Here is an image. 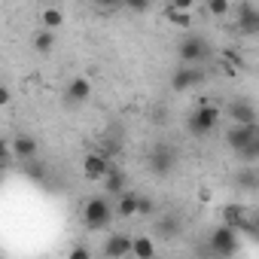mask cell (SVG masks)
Segmentation results:
<instances>
[{
    "label": "cell",
    "mask_w": 259,
    "mask_h": 259,
    "mask_svg": "<svg viewBox=\"0 0 259 259\" xmlns=\"http://www.w3.org/2000/svg\"><path fill=\"white\" fill-rule=\"evenodd\" d=\"M207 247H210V256H217V259H235L241 250V235L235 229L217 226L207 238Z\"/></svg>",
    "instance_id": "cell-1"
},
{
    "label": "cell",
    "mask_w": 259,
    "mask_h": 259,
    "mask_svg": "<svg viewBox=\"0 0 259 259\" xmlns=\"http://www.w3.org/2000/svg\"><path fill=\"white\" fill-rule=\"evenodd\" d=\"M217 125H220V107H213V104L201 101V104H198V110L186 119V132H189L192 138H204V135H210V132H213Z\"/></svg>",
    "instance_id": "cell-2"
},
{
    "label": "cell",
    "mask_w": 259,
    "mask_h": 259,
    "mask_svg": "<svg viewBox=\"0 0 259 259\" xmlns=\"http://www.w3.org/2000/svg\"><path fill=\"white\" fill-rule=\"evenodd\" d=\"M110 220H113V204L107 198H89L85 201V207H82V226L89 232H98V229L110 226Z\"/></svg>",
    "instance_id": "cell-3"
},
{
    "label": "cell",
    "mask_w": 259,
    "mask_h": 259,
    "mask_svg": "<svg viewBox=\"0 0 259 259\" xmlns=\"http://www.w3.org/2000/svg\"><path fill=\"white\" fill-rule=\"evenodd\" d=\"M174 165H177V153L171 144H153L150 156H147V168L156 174V177H171L174 174Z\"/></svg>",
    "instance_id": "cell-4"
},
{
    "label": "cell",
    "mask_w": 259,
    "mask_h": 259,
    "mask_svg": "<svg viewBox=\"0 0 259 259\" xmlns=\"http://www.w3.org/2000/svg\"><path fill=\"white\" fill-rule=\"evenodd\" d=\"M177 55H180L183 67H192V64H198V61H204V58L210 55V43H207L204 37H186V40L177 46Z\"/></svg>",
    "instance_id": "cell-5"
},
{
    "label": "cell",
    "mask_w": 259,
    "mask_h": 259,
    "mask_svg": "<svg viewBox=\"0 0 259 259\" xmlns=\"http://www.w3.org/2000/svg\"><path fill=\"white\" fill-rule=\"evenodd\" d=\"M259 141V125H232L229 132H226V144L232 147V153L238 156L247 144Z\"/></svg>",
    "instance_id": "cell-6"
},
{
    "label": "cell",
    "mask_w": 259,
    "mask_h": 259,
    "mask_svg": "<svg viewBox=\"0 0 259 259\" xmlns=\"http://www.w3.org/2000/svg\"><path fill=\"white\" fill-rule=\"evenodd\" d=\"M201 82H204V70L201 67H177L174 76H171V89L177 95H183V92H189V89H195Z\"/></svg>",
    "instance_id": "cell-7"
},
{
    "label": "cell",
    "mask_w": 259,
    "mask_h": 259,
    "mask_svg": "<svg viewBox=\"0 0 259 259\" xmlns=\"http://www.w3.org/2000/svg\"><path fill=\"white\" fill-rule=\"evenodd\" d=\"M235 25L241 34H256L259 31V7H253L250 0L235 7Z\"/></svg>",
    "instance_id": "cell-8"
},
{
    "label": "cell",
    "mask_w": 259,
    "mask_h": 259,
    "mask_svg": "<svg viewBox=\"0 0 259 259\" xmlns=\"http://www.w3.org/2000/svg\"><path fill=\"white\" fill-rule=\"evenodd\" d=\"M10 153H13L16 159H22V162H31V159L40 156V141L31 138V135H16V138L10 141Z\"/></svg>",
    "instance_id": "cell-9"
},
{
    "label": "cell",
    "mask_w": 259,
    "mask_h": 259,
    "mask_svg": "<svg viewBox=\"0 0 259 259\" xmlns=\"http://www.w3.org/2000/svg\"><path fill=\"white\" fill-rule=\"evenodd\" d=\"M226 113L232 116L235 125H256V107H253V101H247V98H235V101L226 107Z\"/></svg>",
    "instance_id": "cell-10"
},
{
    "label": "cell",
    "mask_w": 259,
    "mask_h": 259,
    "mask_svg": "<svg viewBox=\"0 0 259 259\" xmlns=\"http://www.w3.org/2000/svg\"><path fill=\"white\" fill-rule=\"evenodd\" d=\"M107 171H110V159H104L98 150H95V153H85V159H82V174H85V180H104Z\"/></svg>",
    "instance_id": "cell-11"
},
{
    "label": "cell",
    "mask_w": 259,
    "mask_h": 259,
    "mask_svg": "<svg viewBox=\"0 0 259 259\" xmlns=\"http://www.w3.org/2000/svg\"><path fill=\"white\" fill-rule=\"evenodd\" d=\"M132 253V238H128L125 232H113L107 241H104V256L107 259H122Z\"/></svg>",
    "instance_id": "cell-12"
},
{
    "label": "cell",
    "mask_w": 259,
    "mask_h": 259,
    "mask_svg": "<svg viewBox=\"0 0 259 259\" xmlns=\"http://www.w3.org/2000/svg\"><path fill=\"white\" fill-rule=\"evenodd\" d=\"M250 213H247V207L244 204H238V201H229V204H223V210H220V226H226V229H241L244 226V220H247Z\"/></svg>",
    "instance_id": "cell-13"
},
{
    "label": "cell",
    "mask_w": 259,
    "mask_h": 259,
    "mask_svg": "<svg viewBox=\"0 0 259 259\" xmlns=\"http://www.w3.org/2000/svg\"><path fill=\"white\" fill-rule=\"evenodd\" d=\"M64 98H67V104H85V101L92 98V82H89L85 76H73V79L67 82Z\"/></svg>",
    "instance_id": "cell-14"
},
{
    "label": "cell",
    "mask_w": 259,
    "mask_h": 259,
    "mask_svg": "<svg viewBox=\"0 0 259 259\" xmlns=\"http://www.w3.org/2000/svg\"><path fill=\"white\" fill-rule=\"evenodd\" d=\"M125 183H128V180H125V171H119V168L110 165V171H107V177H104V189H107V195H116V198H119L122 192H128Z\"/></svg>",
    "instance_id": "cell-15"
},
{
    "label": "cell",
    "mask_w": 259,
    "mask_h": 259,
    "mask_svg": "<svg viewBox=\"0 0 259 259\" xmlns=\"http://www.w3.org/2000/svg\"><path fill=\"white\" fill-rule=\"evenodd\" d=\"M180 229H183V223H180V217L177 213H168V217H162L159 223H156V235L159 238H177L180 235Z\"/></svg>",
    "instance_id": "cell-16"
},
{
    "label": "cell",
    "mask_w": 259,
    "mask_h": 259,
    "mask_svg": "<svg viewBox=\"0 0 259 259\" xmlns=\"http://www.w3.org/2000/svg\"><path fill=\"white\" fill-rule=\"evenodd\" d=\"M132 253L138 259H156V241L147 235H138V238H132Z\"/></svg>",
    "instance_id": "cell-17"
},
{
    "label": "cell",
    "mask_w": 259,
    "mask_h": 259,
    "mask_svg": "<svg viewBox=\"0 0 259 259\" xmlns=\"http://www.w3.org/2000/svg\"><path fill=\"white\" fill-rule=\"evenodd\" d=\"M119 217H138V192H122L113 207Z\"/></svg>",
    "instance_id": "cell-18"
},
{
    "label": "cell",
    "mask_w": 259,
    "mask_h": 259,
    "mask_svg": "<svg viewBox=\"0 0 259 259\" xmlns=\"http://www.w3.org/2000/svg\"><path fill=\"white\" fill-rule=\"evenodd\" d=\"M40 25H43V31H52V34H55V28L64 25V13H61L58 7H46V10L40 13Z\"/></svg>",
    "instance_id": "cell-19"
},
{
    "label": "cell",
    "mask_w": 259,
    "mask_h": 259,
    "mask_svg": "<svg viewBox=\"0 0 259 259\" xmlns=\"http://www.w3.org/2000/svg\"><path fill=\"white\" fill-rule=\"evenodd\" d=\"M235 183H238L241 189H250V192H253V189H259V171H256L253 165H247L244 171L235 174Z\"/></svg>",
    "instance_id": "cell-20"
},
{
    "label": "cell",
    "mask_w": 259,
    "mask_h": 259,
    "mask_svg": "<svg viewBox=\"0 0 259 259\" xmlns=\"http://www.w3.org/2000/svg\"><path fill=\"white\" fill-rule=\"evenodd\" d=\"M34 49H37L40 55H49V52L55 49V34H52V31H43V28H40V31L34 34Z\"/></svg>",
    "instance_id": "cell-21"
},
{
    "label": "cell",
    "mask_w": 259,
    "mask_h": 259,
    "mask_svg": "<svg viewBox=\"0 0 259 259\" xmlns=\"http://www.w3.org/2000/svg\"><path fill=\"white\" fill-rule=\"evenodd\" d=\"M22 174H25L28 180H34V183H40V180L46 177V165H43V162H37V159H31V162H25V165H22Z\"/></svg>",
    "instance_id": "cell-22"
},
{
    "label": "cell",
    "mask_w": 259,
    "mask_h": 259,
    "mask_svg": "<svg viewBox=\"0 0 259 259\" xmlns=\"http://www.w3.org/2000/svg\"><path fill=\"white\" fill-rule=\"evenodd\" d=\"M162 13H165V19H168L171 25H177V28H186V25L192 22V16H189V13H180V10H174L171 4H165V10H162Z\"/></svg>",
    "instance_id": "cell-23"
},
{
    "label": "cell",
    "mask_w": 259,
    "mask_h": 259,
    "mask_svg": "<svg viewBox=\"0 0 259 259\" xmlns=\"http://www.w3.org/2000/svg\"><path fill=\"white\" fill-rule=\"evenodd\" d=\"M223 64H226V67H232L235 73H238V70H244V58H241V52H238V49H223Z\"/></svg>",
    "instance_id": "cell-24"
},
{
    "label": "cell",
    "mask_w": 259,
    "mask_h": 259,
    "mask_svg": "<svg viewBox=\"0 0 259 259\" xmlns=\"http://www.w3.org/2000/svg\"><path fill=\"white\" fill-rule=\"evenodd\" d=\"M238 159H244L247 165H256L259 162V141H253V144H247L241 153H238Z\"/></svg>",
    "instance_id": "cell-25"
},
{
    "label": "cell",
    "mask_w": 259,
    "mask_h": 259,
    "mask_svg": "<svg viewBox=\"0 0 259 259\" xmlns=\"http://www.w3.org/2000/svg\"><path fill=\"white\" fill-rule=\"evenodd\" d=\"M207 13H210V16H229L232 7L226 4V0H210V4H207Z\"/></svg>",
    "instance_id": "cell-26"
},
{
    "label": "cell",
    "mask_w": 259,
    "mask_h": 259,
    "mask_svg": "<svg viewBox=\"0 0 259 259\" xmlns=\"http://www.w3.org/2000/svg\"><path fill=\"white\" fill-rule=\"evenodd\" d=\"M153 210H156L153 198H147V195H138V217H150Z\"/></svg>",
    "instance_id": "cell-27"
},
{
    "label": "cell",
    "mask_w": 259,
    "mask_h": 259,
    "mask_svg": "<svg viewBox=\"0 0 259 259\" xmlns=\"http://www.w3.org/2000/svg\"><path fill=\"white\" fill-rule=\"evenodd\" d=\"M67 259H92V250H89V247H82V244H76V247L67 253Z\"/></svg>",
    "instance_id": "cell-28"
},
{
    "label": "cell",
    "mask_w": 259,
    "mask_h": 259,
    "mask_svg": "<svg viewBox=\"0 0 259 259\" xmlns=\"http://www.w3.org/2000/svg\"><path fill=\"white\" fill-rule=\"evenodd\" d=\"M10 159H13V153H10V141H4V138H0V168H4Z\"/></svg>",
    "instance_id": "cell-29"
},
{
    "label": "cell",
    "mask_w": 259,
    "mask_h": 259,
    "mask_svg": "<svg viewBox=\"0 0 259 259\" xmlns=\"http://www.w3.org/2000/svg\"><path fill=\"white\" fill-rule=\"evenodd\" d=\"M125 7L132 10V13H147V10H150V4H147V0H128Z\"/></svg>",
    "instance_id": "cell-30"
},
{
    "label": "cell",
    "mask_w": 259,
    "mask_h": 259,
    "mask_svg": "<svg viewBox=\"0 0 259 259\" xmlns=\"http://www.w3.org/2000/svg\"><path fill=\"white\" fill-rule=\"evenodd\" d=\"M10 101H13V92H10L7 85H0V107H7Z\"/></svg>",
    "instance_id": "cell-31"
},
{
    "label": "cell",
    "mask_w": 259,
    "mask_h": 259,
    "mask_svg": "<svg viewBox=\"0 0 259 259\" xmlns=\"http://www.w3.org/2000/svg\"><path fill=\"white\" fill-rule=\"evenodd\" d=\"M198 198H201V201H210V198H213V195H210V189H207V186H204V189H201V192H198Z\"/></svg>",
    "instance_id": "cell-32"
},
{
    "label": "cell",
    "mask_w": 259,
    "mask_h": 259,
    "mask_svg": "<svg viewBox=\"0 0 259 259\" xmlns=\"http://www.w3.org/2000/svg\"><path fill=\"white\" fill-rule=\"evenodd\" d=\"M0 180H4V171H0Z\"/></svg>",
    "instance_id": "cell-33"
}]
</instances>
